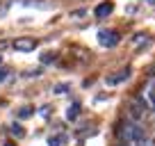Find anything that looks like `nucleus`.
Segmentation results:
<instances>
[{
  "label": "nucleus",
  "instance_id": "obj_1",
  "mask_svg": "<svg viewBox=\"0 0 155 146\" xmlns=\"http://www.w3.org/2000/svg\"><path fill=\"white\" fill-rule=\"evenodd\" d=\"M144 137H146V132L137 121H123L121 126H119V141H121L123 146H135V144H139Z\"/></svg>",
  "mask_w": 155,
  "mask_h": 146
},
{
  "label": "nucleus",
  "instance_id": "obj_2",
  "mask_svg": "<svg viewBox=\"0 0 155 146\" xmlns=\"http://www.w3.org/2000/svg\"><path fill=\"white\" fill-rule=\"evenodd\" d=\"M141 98H144V103L155 112V78L146 80V85L141 87Z\"/></svg>",
  "mask_w": 155,
  "mask_h": 146
},
{
  "label": "nucleus",
  "instance_id": "obj_3",
  "mask_svg": "<svg viewBox=\"0 0 155 146\" xmlns=\"http://www.w3.org/2000/svg\"><path fill=\"white\" fill-rule=\"evenodd\" d=\"M98 44L105 46V48H114V46L119 44V34H116L114 30H101V32H98Z\"/></svg>",
  "mask_w": 155,
  "mask_h": 146
},
{
  "label": "nucleus",
  "instance_id": "obj_4",
  "mask_svg": "<svg viewBox=\"0 0 155 146\" xmlns=\"http://www.w3.org/2000/svg\"><path fill=\"white\" fill-rule=\"evenodd\" d=\"M14 48H16V50H21V53H30V50L37 48V39H32V37L16 39V41H14Z\"/></svg>",
  "mask_w": 155,
  "mask_h": 146
},
{
  "label": "nucleus",
  "instance_id": "obj_5",
  "mask_svg": "<svg viewBox=\"0 0 155 146\" xmlns=\"http://www.w3.org/2000/svg\"><path fill=\"white\" fill-rule=\"evenodd\" d=\"M112 9H114V5H112V2H101V5L96 7V12H94V14H96L98 18H105V16L112 14Z\"/></svg>",
  "mask_w": 155,
  "mask_h": 146
},
{
  "label": "nucleus",
  "instance_id": "obj_6",
  "mask_svg": "<svg viewBox=\"0 0 155 146\" xmlns=\"http://www.w3.org/2000/svg\"><path fill=\"white\" fill-rule=\"evenodd\" d=\"M64 141H66V137H64V135H55V137H50V139H48V144L50 146H62Z\"/></svg>",
  "mask_w": 155,
  "mask_h": 146
},
{
  "label": "nucleus",
  "instance_id": "obj_7",
  "mask_svg": "<svg viewBox=\"0 0 155 146\" xmlns=\"http://www.w3.org/2000/svg\"><path fill=\"white\" fill-rule=\"evenodd\" d=\"M126 78H128V68H126V71H121L116 78H107V82H110V85H116V82H121V80H126Z\"/></svg>",
  "mask_w": 155,
  "mask_h": 146
},
{
  "label": "nucleus",
  "instance_id": "obj_8",
  "mask_svg": "<svg viewBox=\"0 0 155 146\" xmlns=\"http://www.w3.org/2000/svg\"><path fill=\"white\" fill-rule=\"evenodd\" d=\"M135 146H155V137H148V135H146L144 139H141L139 144H135Z\"/></svg>",
  "mask_w": 155,
  "mask_h": 146
},
{
  "label": "nucleus",
  "instance_id": "obj_9",
  "mask_svg": "<svg viewBox=\"0 0 155 146\" xmlns=\"http://www.w3.org/2000/svg\"><path fill=\"white\" fill-rule=\"evenodd\" d=\"M66 117H68V119H75V117H78V105H71V110H68Z\"/></svg>",
  "mask_w": 155,
  "mask_h": 146
},
{
  "label": "nucleus",
  "instance_id": "obj_10",
  "mask_svg": "<svg viewBox=\"0 0 155 146\" xmlns=\"http://www.w3.org/2000/svg\"><path fill=\"white\" fill-rule=\"evenodd\" d=\"M144 2H148V5H155V0H144Z\"/></svg>",
  "mask_w": 155,
  "mask_h": 146
}]
</instances>
